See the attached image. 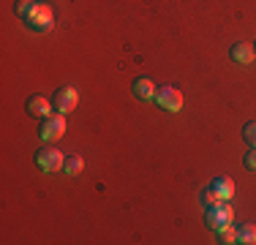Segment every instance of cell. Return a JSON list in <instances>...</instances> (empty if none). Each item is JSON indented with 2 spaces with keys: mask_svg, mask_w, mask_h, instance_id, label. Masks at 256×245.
Here are the masks:
<instances>
[{
  "mask_svg": "<svg viewBox=\"0 0 256 245\" xmlns=\"http://www.w3.org/2000/svg\"><path fill=\"white\" fill-rule=\"evenodd\" d=\"M16 16H20L30 30H36V33H46L54 24L52 6L38 3V0H16Z\"/></svg>",
  "mask_w": 256,
  "mask_h": 245,
  "instance_id": "6da1fadb",
  "label": "cell"
},
{
  "mask_svg": "<svg viewBox=\"0 0 256 245\" xmlns=\"http://www.w3.org/2000/svg\"><path fill=\"white\" fill-rule=\"evenodd\" d=\"M36 166L41 172H46V174H54V172H60L66 166V156L60 150H54V147H44V150L36 152Z\"/></svg>",
  "mask_w": 256,
  "mask_h": 245,
  "instance_id": "7a4b0ae2",
  "label": "cell"
},
{
  "mask_svg": "<svg viewBox=\"0 0 256 245\" xmlns=\"http://www.w3.org/2000/svg\"><path fill=\"white\" fill-rule=\"evenodd\" d=\"M232 220H234V210H232L229 202H216L212 207H207V226H210L212 232L229 226Z\"/></svg>",
  "mask_w": 256,
  "mask_h": 245,
  "instance_id": "3957f363",
  "label": "cell"
},
{
  "mask_svg": "<svg viewBox=\"0 0 256 245\" xmlns=\"http://www.w3.org/2000/svg\"><path fill=\"white\" fill-rule=\"evenodd\" d=\"M156 104L161 109H166V112H180L182 109V93L178 88H172V84H164L156 93Z\"/></svg>",
  "mask_w": 256,
  "mask_h": 245,
  "instance_id": "277c9868",
  "label": "cell"
},
{
  "mask_svg": "<svg viewBox=\"0 0 256 245\" xmlns=\"http://www.w3.org/2000/svg\"><path fill=\"white\" fill-rule=\"evenodd\" d=\"M63 134H66V118L58 112V114H50V118L44 120V126H41V131H38V136L44 139V142H58Z\"/></svg>",
  "mask_w": 256,
  "mask_h": 245,
  "instance_id": "5b68a950",
  "label": "cell"
},
{
  "mask_svg": "<svg viewBox=\"0 0 256 245\" xmlns=\"http://www.w3.org/2000/svg\"><path fill=\"white\" fill-rule=\"evenodd\" d=\"M76 101H79V93H76L74 88H60L58 93H54V98H52L54 112H60V114L74 112V109H76Z\"/></svg>",
  "mask_w": 256,
  "mask_h": 245,
  "instance_id": "8992f818",
  "label": "cell"
},
{
  "mask_svg": "<svg viewBox=\"0 0 256 245\" xmlns=\"http://www.w3.org/2000/svg\"><path fill=\"white\" fill-rule=\"evenodd\" d=\"M52 109H54V104L46 101L44 96H30V98H28V114H30V118L46 120V118L52 114Z\"/></svg>",
  "mask_w": 256,
  "mask_h": 245,
  "instance_id": "52a82bcc",
  "label": "cell"
},
{
  "mask_svg": "<svg viewBox=\"0 0 256 245\" xmlns=\"http://www.w3.org/2000/svg\"><path fill=\"white\" fill-rule=\"evenodd\" d=\"M131 90H134V96H136L139 101H156V93H158V88L153 84L150 76H136L134 84H131Z\"/></svg>",
  "mask_w": 256,
  "mask_h": 245,
  "instance_id": "ba28073f",
  "label": "cell"
},
{
  "mask_svg": "<svg viewBox=\"0 0 256 245\" xmlns=\"http://www.w3.org/2000/svg\"><path fill=\"white\" fill-rule=\"evenodd\" d=\"M210 188H212V194H216L221 202H232V199H234V180L226 177V174L216 177V180L210 182Z\"/></svg>",
  "mask_w": 256,
  "mask_h": 245,
  "instance_id": "9c48e42d",
  "label": "cell"
},
{
  "mask_svg": "<svg viewBox=\"0 0 256 245\" xmlns=\"http://www.w3.org/2000/svg\"><path fill=\"white\" fill-rule=\"evenodd\" d=\"M229 54H232V60H234V63H240V66H248V63H254V58H256V49H254L251 44H246V41H237V44L229 49Z\"/></svg>",
  "mask_w": 256,
  "mask_h": 245,
  "instance_id": "30bf717a",
  "label": "cell"
},
{
  "mask_svg": "<svg viewBox=\"0 0 256 245\" xmlns=\"http://www.w3.org/2000/svg\"><path fill=\"white\" fill-rule=\"evenodd\" d=\"M237 242L242 245H256V226L254 224H242L237 229Z\"/></svg>",
  "mask_w": 256,
  "mask_h": 245,
  "instance_id": "8fae6325",
  "label": "cell"
},
{
  "mask_svg": "<svg viewBox=\"0 0 256 245\" xmlns=\"http://www.w3.org/2000/svg\"><path fill=\"white\" fill-rule=\"evenodd\" d=\"M66 174H79V172L84 169V161L79 156H71V158H66Z\"/></svg>",
  "mask_w": 256,
  "mask_h": 245,
  "instance_id": "7c38bea8",
  "label": "cell"
},
{
  "mask_svg": "<svg viewBox=\"0 0 256 245\" xmlns=\"http://www.w3.org/2000/svg\"><path fill=\"white\" fill-rule=\"evenodd\" d=\"M218 237H221L218 242H224V245H229V242H237V229L229 224V226H224V229H218Z\"/></svg>",
  "mask_w": 256,
  "mask_h": 245,
  "instance_id": "4fadbf2b",
  "label": "cell"
},
{
  "mask_svg": "<svg viewBox=\"0 0 256 245\" xmlns=\"http://www.w3.org/2000/svg\"><path fill=\"white\" fill-rule=\"evenodd\" d=\"M242 136H246L248 147H256V120H251L246 128H242Z\"/></svg>",
  "mask_w": 256,
  "mask_h": 245,
  "instance_id": "5bb4252c",
  "label": "cell"
},
{
  "mask_svg": "<svg viewBox=\"0 0 256 245\" xmlns=\"http://www.w3.org/2000/svg\"><path fill=\"white\" fill-rule=\"evenodd\" d=\"M246 169L248 172H256V147H251V152H246Z\"/></svg>",
  "mask_w": 256,
  "mask_h": 245,
  "instance_id": "9a60e30c",
  "label": "cell"
},
{
  "mask_svg": "<svg viewBox=\"0 0 256 245\" xmlns=\"http://www.w3.org/2000/svg\"><path fill=\"white\" fill-rule=\"evenodd\" d=\"M202 202H204V207H212L216 202H221V199H218V196L212 194V188H207V191L202 194Z\"/></svg>",
  "mask_w": 256,
  "mask_h": 245,
  "instance_id": "2e32d148",
  "label": "cell"
}]
</instances>
